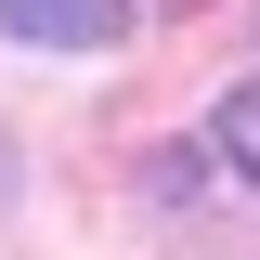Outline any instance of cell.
<instances>
[{
    "mask_svg": "<svg viewBox=\"0 0 260 260\" xmlns=\"http://www.w3.org/2000/svg\"><path fill=\"white\" fill-rule=\"evenodd\" d=\"M130 13L143 0H0V26L26 52H104V39H130Z\"/></svg>",
    "mask_w": 260,
    "mask_h": 260,
    "instance_id": "6da1fadb",
    "label": "cell"
},
{
    "mask_svg": "<svg viewBox=\"0 0 260 260\" xmlns=\"http://www.w3.org/2000/svg\"><path fill=\"white\" fill-rule=\"evenodd\" d=\"M208 156L260 182V78H247V91H221V117H208Z\"/></svg>",
    "mask_w": 260,
    "mask_h": 260,
    "instance_id": "7a4b0ae2",
    "label": "cell"
},
{
    "mask_svg": "<svg viewBox=\"0 0 260 260\" xmlns=\"http://www.w3.org/2000/svg\"><path fill=\"white\" fill-rule=\"evenodd\" d=\"M13 182H26V169H13V130H0V208H13Z\"/></svg>",
    "mask_w": 260,
    "mask_h": 260,
    "instance_id": "3957f363",
    "label": "cell"
},
{
    "mask_svg": "<svg viewBox=\"0 0 260 260\" xmlns=\"http://www.w3.org/2000/svg\"><path fill=\"white\" fill-rule=\"evenodd\" d=\"M182 13H195V0H182Z\"/></svg>",
    "mask_w": 260,
    "mask_h": 260,
    "instance_id": "277c9868",
    "label": "cell"
}]
</instances>
